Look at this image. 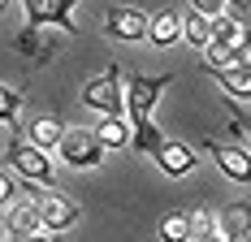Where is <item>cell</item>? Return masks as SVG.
Returning <instances> with one entry per match:
<instances>
[{
  "instance_id": "cell-7",
  "label": "cell",
  "mask_w": 251,
  "mask_h": 242,
  "mask_svg": "<svg viewBox=\"0 0 251 242\" xmlns=\"http://www.w3.org/2000/svg\"><path fill=\"white\" fill-rule=\"evenodd\" d=\"M104 35L108 39H122V44H139L148 35V13L134 9V4H108L104 13Z\"/></svg>"
},
{
  "instance_id": "cell-6",
  "label": "cell",
  "mask_w": 251,
  "mask_h": 242,
  "mask_svg": "<svg viewBox=\"0 0 251 242\" xmlns=\"http://www.w3.org/2000/svg\"><path fill=\"white\" fill-rule=\"evenodd\" d=\"M56 151H61V165H70V169H100L104 160V147L91 130H65Z\"/></svg>"
},
{
  "instance_id": "cell-18",
  "label": "cell",
  "mask_w": 251,
  "mask_h": 242,
  "mask_svg": "<svg viewBox=\"0 0 251 242\" xmlns=\"http://www.w3.org/2000/svg\"><path fill=\"white\" fill-rule=\"evenodd\" d=\"M96 139H100V147L108 151V147H130V125H126V117H104L96 121V130H91Z\"/></svg>"
},
{
  "instance_id": "cell-3",
  "label": "cell",
  "mask_w": 251,
  "mask_h": 242,
  "mask_svg": "<svg viewBox=\"0 0 251 242\" xmlns=\"http://www.w3.org/2000/svg\"><path fill=\"white\" fill-rule=\"evenodd\" d=\"M9 165L26 177V186L56 191V186H52V156L44 151V147H35L30 139H22L18 125H13V134H9Z\"/></svg>"
},
{
  "instance_id": "cell-8",
  "label": "cell",
  "mask_w": 251,
  "mask_h": 242,
  "mask_svg": "<svg viewBox=\"0 0 251 242\" xmlns=\"http://www.w3.org/2000/svg\"><path fill=\"white\" fill-rule=\"evenodd\" d=\"M203 151L217 160V169L226 173L229 182L238 186H251V151L238 143H217V139H203Z\"/></svg>"
},
{
  "instance_id": "cell-25",
  "label": "cell",
  "mask_w": 251,
  "mask_h": 242,
  "mask_svg": "<svg viewBox=\"0 0 251 242\" xmlns=\"http://www.w3.org/2000/svg\"><path fill=\"white\" fill-rule=\"evenodd\" d=\"M226 242H251V234H234V238H226Z\"/></svg>"
},
{
  "instance_id": "cell-5",
  "label": "cell",
  "mask_w": 251,
  "mask_h": 242,
  "mask_svg": "<svg viewBox=\"0 0 251 242\" xmlns=\"http://www.w3.org/2000/svg\"><path fill=\"white\" fill-rule=\"evenodd\" d=\"M35 208H39V225H44V234H65V229H74L78 217H82V208H78L70 194L61 191H39L35 194Z\"/></svg>"
},
{
  "instance_id": "cell-22",
  "label": "cell",
  "mask_w": 251,
  "mask_h": 242,
  "mask_svg": "<svg viewBox=\"0 0 251 242\" xmlns=\"http://www.w3.org/2000/svg\"><path fill=\"white\" fill-rule=\"evenodd\" d=\"M229 125H234L238 134H247V143H251V113H243V108L229 104Z\"/></svg>"
},
{
  "instance_id": "cell-24",
  "label": "cell",
  "mask_w": 251,
  "mask_h": 242,
  "mask_svg": "<svg viewBox=\"0 0 251 242\" xmlns=\"http://www.w3.org/2000/svg\"><path fill=\"white\" fill-rule=\"evenodd\" d=\"M18 242H56L52 234H30V238H18Z\"/></svg>"
},
{
  "instance_id": "cell-26",
  "label": "cell",
  "mask_w": 251,
  "mask_h": 242,
  "mask_svg": "<svg viewBox=\"0 0 251 242\" xmlns=\"http://www.w3.org/2000/svg\"><path fill=\"white\" fill-rule=\"evenodd\" d=\"M0 13H4V0H0Z\"/></svg>"
},
{
  "instance_id": "cell-27",
  "label": "cell",
  "mask_w": 251,
  "mask_h": 242,
  "mask_svg": "<svg viewBox=\"0 0 251 242\" xmlns=\"http://www.w3.org/2000/svg\"><path fill=\"white\" fill-rule=\"evenodd\" d=\"M0 242H4V238H0Z\"/></svg>"
},
{
  "instance_id": "cell-13",
  "label": "cell",
  "mask_w": 251,
  "mask_h": 242,
  "mask_svg": "<svg viewBox=\"0 0 251 242\" xmlns=\"http://www.w3.org/2000/svg\"><path fill=\"white\" fill-rule=\"evenodd\" d=\"M61 134H65V121L52 117V113H44V117H35L30 125H26V139H30L35 147H44V151H56Z\"/></svg>"
},
{
  "instance_id": "cell-12",
  "label": "cell",
  "mask_w": 251,
  "mask_h": 242,
  "mask_svg": "<svg viewBox=\"0 0 251 242\" xmlns=\"http://www.w3.org/2000/svg\"><path fill=\"white\" fill-rule=\"evenodd\" d=\"M13 48L22 52V61H30V65H48L52 52H56V39L52 35H39V30H22L13 39Z\"/></svg>"
},
{
  "instance_id": "cell-10",
  "label": "cell",
  "mask_w": 251,
  "mask_h": 242,
  "mask_svg": "<svg viewBox=\"0 0 251 242\" xmlns=\"http://www.w3.org/2000/svg\"><path fill=\"white\" fill-rule=\"evenodd\" d=\"M30 234H44L39 208H35V199H18V203L9 208V217H4V238L18 242V238H30Z\"/></svg>"
},
{
  "instance_id": "cell-4",
  "label": "cell",
  "mask_w": 251,
  "mask_h": 242,
  "mask_svg": "<svg viewBox=\"0 0 251 242\" xmlns=\"http://www.w3.org/2000/svg\"><path fill=\"white\" fill-rule=\"evenodd\" d=\"M82 0H22L26 9V30H65V35H78V22H74V9Z\"/></svg>"
},
{
  "instance_id": "cell-17",
  "label": "cell",
  "mask_w": 251,
  "mask_h": 242,
  "mask_svg": "<svg viewBox=\"0 0 251 242\" xmlns=\"http://www.w3.org/2000/svg\"><path fill=\"white\" fill-rule=\"evenodd\" d=\"M182 44H191L195 52H203L208 44H212V18H200L195 9L182 18Z\"/></svg>"
},
{
  "instance_id": "cell-20",
  "label": "cell",
  "mask_w": 251,
  "mask_h": 242,
  "mask_svg": "<svg viewBox=\"0 0 251 242\" xmlns=\"http://www.w3.org/2000/svg\"><path fill=\"white\" fill-rule=\"evenodd\" d=\"M26 108V96L22 91H13V87H4V82H0V125H18V113H22Z\"/></svg>"
},
{
  "instance_id": "cell-15",
  "label": "cell",
  "mask_w": 251,
  "mask_h": 242,
  "mask_svg": "<svg viewBox=\"0 0 251 242\" xmlns=\"http://www.w3.org/2000/svg\"><path fill=\"white\" fill-rule=\"evenodd\" d=\"M208 70V65H203ZM212 82H221V91L229 99H251V70H208Z\"/></svg>"
},
{
  "instance_id": "cell-16",
  "label": "cell",
  "mask_w": 251,
  "mask_h": 242,
  "mask_svg": "<svg viewBox=\"0 0 251 242\" xmlns=\"http://www.w3.org/2000/svg\"><path fill=\"white\" fill-rule=\"evenodd\" d=\"M156 238L160 242H191V217L182 208H169L160 217V225H156Z\"/></svg>"
},
{
  "instance_id": "cell-1",
  "label": "cell",
  "mask_w": 251,
  "mask_h": 242,
  "mask_svg": "<svg viewBox=\"0 0 251 242\" xmlns=\"http://www.w3.org/2000/svg\"><path fill=\"white\" fill-rule=\"evenodd\" d=\"M126 87V125H130V151L134 156H156V147L165 143V134L156 130V104L165 96V87H174V73H139L130 70V78H122Z\"/></svg>"
},
{
  "instance_id": "cell-9",
  "label": "cell",
  "mask_w": 251,
  "mask_h": 242,
  "mask_svg": "<svg viewBox=\"0 0 251 242\" xmlns=\"http://www.w3.org/2000/svg\"><path fill=\"white\" fill-rule=\"evenodd\" d=\"M151 160H156V169L165 173V177H186V173L200 165V151L191 143H182V139H165V143L156 147Z\"/></svg>"
},
{
  "instance_id": "cell-21",
  "label": "cell",
  "mask_w": 251,
  "mask_h": 242,
  "mask_svg": "<svg viewBox=\"0 0 251 242\" xmlns=\"http://www.w3.org/2000/svg\"><path fill=\"white\" fill-rule=\"evenodd\" d=\"M186 217H191V242L217 234V212H212V208H195V212H186Z\"/></svg>"
},
{
  "instance_id": "cell-14",
  "label": "cell",
  "mask_w": 251,
  "mask_h": 242,
  "mask_svg": "<svg viewBox=\"0 0 251 242\" xmlns=\"http://www.w3.org/2000/svg\"><path fill=\"white\" fill-rule=\"evenodd\" d=\"M217 229H221V238L251 234V199H238V203H229L226 212L217 217Z\"/></svg>"
},
{
  "instance_id": "cell-2",
  "label": "cell",
  "mask_w": 251,
  "mask_h": 242,
  "mask_svg": "<svg viewBox=\"0 0 251 242\" xmlns=\"http://www.w3.org/2000/svg\"><path fill=\"white\" fill-rule=\"evenodd\" d=\"M82 104L96 108L100 117H126V87H122V65H104L96 78H87L82 87Z\"/></svg>"
},
{
  "instance_id": "cell-23",
  "label": "cell",
  "mask_w": 251,
  "mask_h": 242,
  "mask_svg": "<svg viewBox=\"0 0 251 242\" xmlns=\"http://www.w3.org/2000/svg\"><path fill=\"white\" fill-rule=\"evenodd\" d=\"M13 194H18V186H13V177H4V173H0V208H4V203H9Z\"/></svg>"
},
{
  "instance_id": "cell-19",
  "label": "cell",
  "mask_w": 251,
  "mask_h": 242,
  "mask_svg": "<svg viewBox=\"0 0 251 242\" xmlns=\"http://www.w3.org/2000/svg\"><path fill=\"white\" fill-rule=\"evenodd\" d=\"M212 44H221V48H238L243 44V22H234V18H212Z\"/></svg>"
},
{
  "instance_id": "cell-11",
  "label": "cell",
  "mask_w": 251,
  "mask_h": 242,
  "mask_svg": "<svg viewBox=\"0 0 251 242\" xmlns=\"http://www.w3.org/2000/svg\"><path fill=\"white\" fill-rule=\"evenodd\" d=\"M143 39H151L156 48H174L177 39H182V13H174V9L148 13V35Z\"/></svg>"
}]
</instances>
